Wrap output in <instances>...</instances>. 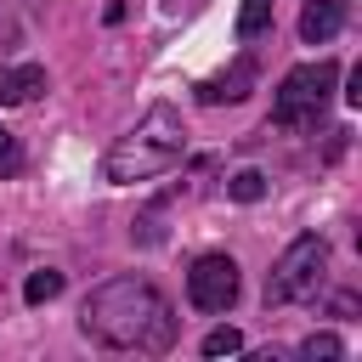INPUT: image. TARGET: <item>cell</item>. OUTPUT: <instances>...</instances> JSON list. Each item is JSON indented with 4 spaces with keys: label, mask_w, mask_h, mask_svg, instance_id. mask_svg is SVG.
Returning <instances> with one entry per match:
<instances>
[{
    "label": "cell",
    "mask_w": 362,
    "mask_h": 362,
    "mask_svg": "<svg viewBox=\"0 0 362 362\" xmlns=\"http://www.w3.org/2000/svg\"><path fill=\"white\" fill-rule=\"evenodd\" d=\"M328 283V243L317 232H300L277 266L266 272V305H294V300H317V288Z\"/></svg>",
    "instance_id": "4"
},
{
    "label": "cell",
    "mask_w": 362,
    "mask_h": 362,
    "mask_svg": "<svg viewBox=\"0 0 362 362\" xmlns=\"http://www.w3.org/2000/svg\"><path fill=\"white\" fill-rule=\"evenodd\" d=\"M255 79H260L255 57H238L226 74H215V79H204V85H198V102H204V107H221V102H243V96L255 90Z\"/></svg>",
    "instance_id": "6"
},
{
    "label": "cell",
    "mask_w": 362,
    "mask_h": 362,
    "mask_svg": "<svg viewBox=\"0 0 362 362\" xmlns=\"http://www.w3.org/2000/svg\"><path fill=\"white\" fill-rule=\"evenodd\" d=\"M181 153H187V124H181V113H175L170 102H153V107L107 147L102 175H107L113 187H136V181H153V175L175 170Z\"/></svg>",
    "instance_id": "2"
},
{
    "label": "cell",
    "mask_w": 362,
    "mask_h": 362,
    "mask_svg": "<svg viewBox=\"0 0 362 362\" xmlns=\"http://www.w3.org/2000/svg\"><path fill=\"white\" fill-rule=\"evenodd\" d=\"M232 351H243V334L238 328H209L204 334V356H232Z\"/></svg>",
    "instance_id": "12"
},
{
    "label": "cell",
    "mask_w": 362,
    "mask_h": 362,
    "mask_svg": "<svg viewBox=\"0 0 362 362\" xmlns=\"http://www.w3.org/2000/svg\"><path fill=\"white\" fill-rule=\"evenodd\" d=\"M17 170H23V147L11 130H0V175H17Z\"/></svg>",
    "instance_id": "14"
},
{
    "label": "cell",
    "mask_w": 362,
    "mask_h": 362,
    "mask_svg": "<svg viewBox=\"0 0 362 362\" xmlns=\"http://www.w3.org/2000/svg\"><path fill=\"white\" fill-rule=\"evenodd\" d=\"M45 96V68L40 62H23V68H0V107H23Z\"/></svg>",
    "instance_id": "8"
},
{
    "label": "cell",
    "mask_w": 362,
    "mask_h": 362,
    "mask_svg": "<svg viewBox=\"0 0 362 362\" xmlns=\"http://www.w3.org/2000/svg\"><path fill=\"white\" fill-rule=\"evenodd\" d=\"M57 294H62V272H51V266H45V272H28V283H23V300H28V305H45V300H57Z\"/></svg>",
    "instance_id": "10"
},
{
    "label": "cell",
    "mask_w": 362,
    "mask_h": 362,
    "mask_svg": "<svg viewBox=\"0 0 362 362\" xmlns=\"http://www.w3.org/2000/svg\"><path fill=\"white\" fill-rule=\"evenodd\" d=\"M345 102H351V107H362V68L351 74V90H345Z\"/></svg>",
    "instance_id": "15"
},
{
    "label": "cell",
    "mask_w": 362,
    "mask_h": 362,
    "mask_svg": "<svg viewBox=\"0 0 362 362\" xmlns=\"http://www.w3.org/2000/svg\"><path fill=\"white\" fill-rule=\"evenodd\" d=\"M300 356H305V362H317V356H322V362H334V356H345V345H339L334 334H311V339L300 345Z\"/></svg>",
    "instance_id": "13"
},
{
    "label": "cell",
    "mask_w": 362,
    "mask_h": 362,
    "mask_svg": "<svg viewBox=\"0 0 362 362\" xmlns=\"http://www.w3.org/2000/svg\"><path fill=\"white\" fill-rule=\"evenodd\" d=\"M187 300L198 311H226L238 300V260L232 255H198L187 272Z\"/></svg>",
    "instance_id": "5"
},
{
    "label": "cell",
    "mask_w": 362,
    "mask_h": 362,
    "mask_svg": "<svg viewBox=\"0 0 362 362\" xmlns=\"http://www.w3.org/2000/svg\"><path fill=\"white\" fill-rule=\"evenodd\" d=\"M226 192H232L238 204H255V198L266 192V175H260V170H238V175L226 181Z\"/></svg>",
    "instance_id": "11"
},
{
    "label": "cell",
    "mask_w": 362,
    "mask_h": 362,
    "mask_svg": "<svg viewBox=\"0 0 362 362\" xmlns=\"http://www.w3.org/2000/svg\"><path fill=\"white\" fill-rule=\"evenodd\" d=\"M345 28V0H305L300 11V40L305 45H328Z\"/></svg>",
    "instance_id": "7"
},
{
    "label": "cell",
    "mask_w": 362,
    "mask_h": 362,
    "mask_svg": "<svg viewBox=\"0 0 362 362\" xmlns=\"http://www.w3.org/2000/svg\"><path fill=\"white\" fill-rule=\"evenodd\" d=\"M272 28V0H243L238 6V40H260Z\"/></svg>",
    "instance_id": "9"
},
{
    "label": "cell",
    "mask_w": 362,
    "mask_h": 362,
    "mask_svg": "<svg viewBox=\"0 0 362 362\" xmlns=\"http://www.w3.org/2000/svg\"><path fill=\"white\" fill-rule=\"evenodd\" d=\"M334 85H339V62L334 57H317V62H300L283 74L277 96H272V124L277 130H317L328 102H334Z\"/></svg>",
    "instance_id": "3"
},
{
    "label": "cell",
    "mask_w": 362,
    "mask_h": 362,
    "mask_svg": "<svg viewBox=\"0 0 362 362\" xmlns=\"http://www.w3.org/2000/svg\"><path fill=\"white\" fill-rule=\"evenodd\" d=\"M175 305L147 283V277H107L85 294L79 305V334L102 351H136L158 356L175 345Z\"/></svg>",
    "instance_id": "1"
}]
</instances>
